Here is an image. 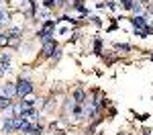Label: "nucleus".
<instances>
[{"label": "nucleus", "mask_w": 153, "mask_h": 135, "mask_svg": "<svg viewBox=\"0 0 153 135\" xmlns=\"http://www.w3.org/2000/svg\"><path fill=\"white\" fill-rule=\"evenodd\" d=\"M33 92V84L29 82V80H21L19 86H16V94L19 96H27V94H31Z\"/></svg>", "instance_id": "f257e3e1"}, {"label": "nucleus", "mask_w": 153, "mask_h": 135, "mask_svg": "<svg viewBox=\"0 0 153 135\" xmlns=\"http://www.w3.org/2000/svg\"><path fill=\"white\" fill-rule=\"evenodd\" d=\"M53 49H55V43H53V41H45V45H43V53H45V55H51Z\"/></svg>", "instance_id": "f03ea898"}, {"label": "nucleus", "mask_w": 153, "mask_h": 135, "mask_svg": "<svg viewBox=\"0 0 153 135\" xmlns=\"http://www.w3.org/2000/svg\"><path fill=\"white\" fill-rule=\"evenodd\" d=\"M12 94H16V88H14L12 84H6V86H4V96H8V98H10Z\"/></svg>", "instance_id": "7ed1b4c3"}, {"label": "nucleus", "mask_w": 153, "mask_h": 135, "mask_svg": "<svg viewBox=\"0 0 153 135\" xmlns=\"http://www.w3.org/2000/svg\"><path fill=\"white\" fill-rule=\"evenodd\" d=\"M8 107H10V98H8V96H0V110L8 109Z\"/></svg>", "instance_id": "20e7f679"}, {"label": "nucleus", "mask_w": 153, "mask_h": 135, "mask_svg": "<svg viewBox=\"0 0 153 135\" xmlns=\"http://www.w3.org/2000/svg\"><path fill=\"white\" fill-rule=\"evenodd\" d=\"M6 21H8V12L0 6V23H6Z\"/></svg>", "instance_id": "39448f33"}, {"label": "nucleus", "mask_w": 153, "mask_h": 135, "mask_svg": "<svg viewBox=\"0 0 153 135\" xmlns=\"http://www.w3.org/2000/svg\"><path fill=\"white\" fill-rule=\"evenodd\" d=\"M76 100H78V102H84V92H82V90L76 92Z\"/></svg>", "instance_id": "423d86ee"}, {"label": "nucleus", "mask_w": 153, "mask_h": 135, "mask_svg": "<svg viewBox=\"0 0 153 135\" xmlns=\"http://www.w3.org/2000/svg\"><path fill=\"white\" fill-rule=\"evenodd\" d=\"M8 35H10V37H14V39H16V37L21 35V29H12V31H10V33H8Z\"/></svg>", "instance_id": "0eeeda50"}, {"label": "nucleus", "mask_w": 153, "mask_h": 135, "mask_svg": "<svg viewBox=\"0 0 153 135\" xmlns=\"http://www.w3.org/2000/svg\"><path fill=\"white\" fill-rule=\"evenodd\" d=\"M123 4H125V8H133V6H135L133 0H123Z\"/></svg>", "instance_id": "6e6552de"}]
</instances>
